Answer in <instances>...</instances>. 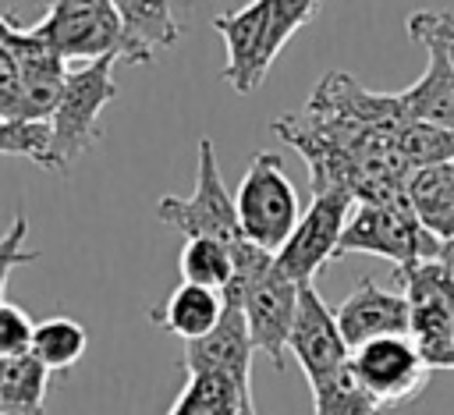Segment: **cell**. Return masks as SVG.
I'll return each mask as SVG.
<instances>
[{
	"label": "cell",
	"mask_w": 454,
	"mask_h": 415,
	"mask_svg": "<svg viewBox=\"0 0 454 415\" xmlns=\"http://www.w3.org/2000/svg\"><path fill=\"white\" fill-rule=\"evenodd\" d=\"M35 32L57 50L64 64L117 57L121 50V18L110 0H57L35 21Z\"/></svg>",
	"instance_id": "obj_8"
},
{
	"label": "cell",
	"mask_w": 454,
	"mask_h": 415,
	"mask_svg": "<svg viewBox=\"0 0 454 415\" xmlns=\"http://www.w3.org/2000/svg\"><path fill=\"white\" fill-rule=\"evenodd\" d=\"M114 60L103 57L92 64L67 67L60 103L50 117V156L46 170H67L82 153H89L99 142V114L117 99V82H114Z\"/></svg>",
	"instance_id": "obj_2"
},
{
	"label": "cell",
	"mask_w": 454,
	"mask_h": 415,
	"mask_svg": "<svg viewBox=\"0 0 454 415\" xmlns=\"http://www.w3.org/2000/svg\"><path fill=\"white\" fill-rule=\"evenodd\" d=\"M298 287L273 259V266L252 284V291L245 294V323L252 333L255 351H262L277 369L284 365V351H287V333L298 312Z\"/></svg>",
	"instance_id": "obj_13"
},
{
	"label": "cell",
	"mask_w": 454,
	"mask_h": 415,
	"mask_svg": "<svg viewBox=\"0 0 454 415\" xmlns=\"http://www.w3.org/2000/svg\"><path fill=\"white\" fill-rule=\"evenodd\" d=\"M156 216L167 227L181 231L188 241L192 238H209V241H220L227 248L241 241L234 195L227 192V184L220 177L213 138H199V167H195V188H192V195L188 199L163 195L156 202Z\"/></svg>",
	"instance_id": "obj_5"
},
{
	"label": "cell",
	"mask_w": 454,
	"mask_h": 415,
	"mask_svg": "<svg viewBox=\"0 0 454 415\" xmlns=\"http://www.w3.org/2000/svg\"><path fill=\"white\" fill-rule=\"evenodd\" d=\"M348 369L380 408H397L411 401L429 383V372H433L411 337L369 341L351 351Z\"/></svg>",
	"instance_id": "obj_9"
},
{
	"label": "cell",
	"mask_w": 454,
	"mask_h": 415,
	"mask_svg": "<svg viewBox=\"0 0 454 415\" xmlns=\"http://www.w3.org/2000/svg\"><path fill=\"white\" fill-rule=\"evenodd\" d=\"M0 153L4 156H28L32 163L46 167L50 124H28V121H4L0 117Z\"/></svg>",
	"instance_id": "obj_26"
},
{
	"label": "cell",
	"mask_w": 454,
	"mask_h": 415,
	"mask_svg": "<svg viewBox=\"0 0 454 415\" xmlns=\"http://www.w3.org/2000/svg\"><path fill=\"white\" fill-rule=\"evenodd\" d=\"M408 206L436 241H454V167L411 170Z\"/></svg>",
	"instance_id": "obj_19"
},
{
	"label": "cell",
	"mask_w": 454,
	"mask_h": 415,
	"mask_svg": "<svg viewBox=\"0 0 454 415\" xmlns=\"http://www.w3.org/2000/svg\"><path fill=\"white\" fill-rule=\"evenodd\" d=\"M450 167H454V163H450Z\"/></svg>",
	"instance_id": "obj_34"
},
{
	"label": "cell",
	"mask_w": 454,
	"mask_h": 415,
	"mask_svg": "<svg viewBox=\"0 0 454 415\" xmlns=\"http://www.w3.org/2000/svg\"><path fill=\"white\" fill-rule=\"evenodd\" d=\"M351 195L344 192H323L312 195V206L298 216L291 238L284 241V248L273 255L277 266L294 280V284H312L316 273L326 266V259L337 255L340 234H344V220L351 209Z\"/></svg>",
	"instance_id": "obj_10"
},
{
	"label": "cell",
	"mask_w": 454,
	"mask_h": 415,
	"mask_svg": "<svg viewBox=\"0 0 454 415\" xmlns=\"http://www.w3.org/2000/svg\"><path fill=\"white\" fill-rule=\"evenodd\" d=\"M117 18H121V50L117 60L128 64H153L160 50L174 46L181 39V25L163 0H117Z\"/></svg>",
	"instance_id": "obj_16"
},
{
	"label": "cell",
	"mask_w": 454,
	"mask_h": 415,
	"mask_svg": "<svg viewBox=\"0 0 454 415\" xmlns=\"http://www.w3.org/2000/svg\"><path fill=\"white\" fill-rule=\"evenodd\" d=\"M89 348V333L78 319L71 316H50L43 323H35L32 330V358L46 369V372H67Z\"/></svg>",
	"instance_id": "obj_21"
},
{
	"label": "cell",
	"mask_w": 454,
	"mask_h": 415,
	"mask_svg": "<svg viewBox=\"0 0 454 415\" xmlns=\"http://www.w3.org/2000/svg\"><path fill=\"white\" fill-rule=\"evenodd\" d=\"M305 110L337 117V121H351L362 128H380V131H401L408 124L397 92H372L344 71H326L319 78V85L312 89Z\"/></svg>",
	"instance_id": "obj_14"
},
{
	"label": "cell",
	"mask_w": 454,
	"mask_h": 415,
	"mask_svg": "<svg viewBox=\"0 0 454 415\" xmlns=\"http://www.w3.org/2000/svg\"><path fill=\"white\" fill-rule=\"evenodd\" d=\"M0 245H4V234H0Z\"/></svg>",
	"instance_id": "obj_33"
},
{
	"label": "cell",
	"mask_w": 454,
	"mask_h": 415,
	"mask_svg": "<svg viewBox=\"0 0 454 415\" xmlns=\"http://www.w3.org/2000/svg\"><path fill=\"white\" fill-rule=\"evenodd\" d=\"M408 121H429L440 128H454V67L440 50L426 46V71L397 92Z\"/></svg>",
	"instance_id": "obj_17"
},
{
	"label": "cell",
	"mask_w": 454,
	"mask_h": 415,
	"mask_svg": "<svg viewBox=\"0 0 454 415\" xmlns=\"http://www.w3.org/2000/svg\"><path fill=\"white\" fill-rule=\"evenodd\" d=\"M287 351L301 365L309 387L344 372L351 362V348L344 344L340 326L333 319V309L323 301L316 284L298 287V312H294V323L287 333Z\"/></svg>",
	"instance_id": "obj_11"
},
{
	"label": "cell",
	"mask_w": 454,
	"mask_h": 415,
	"mask_svg": "<svg viewBox=\"0 0 454 415\" xmlns=\"http://www.w3.org/2000/svg\"><path fill=\"white\" fill-rule=\"evenodd\" d=\"M167 415H255V411L241 401V394L227 380L195 372L184 380V387Z\"/></svg>",
	"instance_id": "obj_22"
},
{
	"label": "cell",
	"mask_w": 454,
	"mask_h": 415,
	"mask_svg": "<svg viewBox=\"0 0 454 415\" xmlns=\"http://www.w3.org/2000/svg\"><path fill=\"white\" fill-rule=\"evenodd\" d=\"M443 369H454V344H450V355H447V365Z\"/></svg>",
	"instance_id": "obj_32"
},
{
	"label": "cell",
	"mask_w": 454,
	"mask_h": 415,
	"mask_svg": "<svg viewBox=\"0 0 454 415\" xmlns=\"http://www.w3.org/2000/svg\"><path fill=\"white\" fill-rule=\"evenodd\" d=\"M333 319L340 326L344 344L355 351L380 337H408V301L401 291H387L372 280H362L337 309Z\"/></svg>",
	"instance_id": "obj_15"
},
{
	"label": "cell",
	"mask_w": 454,
	"mask_h": 415,
	"mask_svg": "<svg viewBox=\"0 0 454 415\" xmlns=\"http://www.w3.org/2000/svg\"><path fill=\"white\" fill-rule=\"evenodd\" d=\"M369 252L390 259L394 266L426 262L440 255V241L419 223L411 206H358L355 216L344 223L337 255Z\"/></svg>",
	"instance_id": "obj_6"
},
{
	"label": "cell",
	"mask_w": 454,
	"mask_h": 415,
	"mask_svg": "<svg viewBox=\"0 0 454 415\" xmlns=\"http://www.w3.org/2000/svg\"><path fill=\"white\" fill-rule=\"evenodd\" d=\"M181 284H192V287H206V291H223L227 280H231V248L220 245V241H209V238H192L184 241L181 248Z\"/></svg>",
	"instance_id": "obj_24"
},
{
	"label": "cell",
	"mask_w": 454,
	"mask_h": 415,
	"mask_svg": "<svg viewBox=\"0 0 454 415\" xmlns=\"http://www.w3.org/2000/svg\"><path fill=\"white\" fill-rule=\"evenodd\" d=\"M252 355H255V344H252L245 312L223 305L220 323H216L202 341L184 344L181 365H184L188 376L206 372V376L227 380V383L241 394V401L255 411V397H252Z\"/></svg>",
	"instance_id": "obj_12"
},
{
	"label": "cell",
	"mask_w": 454,
	"mask_h": 415,
	"mask_svg": "<svg viewBox=\"0 0 454 415\" xmlns=\"http://www.w3.org/2000/svg\"><path fill=\"white\" fill-rule=\"evenodd\" d=\"M234 209H238V227L245 241L273 255L284 248L301 213H298V192L284 170L280 153L259 149L248 160V170L234 195Z\"/></svg>",
	"instance_id": "obj_3"
},
{
	"label": "cell",
	"mask_w": 454,
	"mask_h": 415,
	"mask_svg": "<svg viewBox=\"0 0 454 415\" xmlns=\"http://www.w3.org/2000/svg\"><path fill=\"white\" fill-rule=\"evenodd\" d=\"M25 241H28V216H25V213H14L11 227L4 231V245H0V305L7 301L4 294H7V277H11V270L21 266V262H35V259H39V252L28 248Z\"/></svg>",
	"instance_id": "obj_28"
},
{
	"label": "cell",
	"mask_w": 454,
	"mask_h": 415,
	"mask_svg": "<svg viewBox=\"0 0 454 415\" xmlns=\"http://www.w3.org/2000/svg\"><path fill=\"white\" fill-rule=\"evenodd\" d=\"M440 262H443V270L450 273V280H454V241H440V255H436Z\"/></svg>",
	"instance_id": "obj_31"
},
{
	"label": "cell",
	"mask_w": 454,
	"mask_h": 415,
	"mask_svg": "<svg viewBox=\"0 0 454 415\" xmlns=\"http://www.w3.org/2000/svg\"><path fill=\"white\" fill-rule=\"evenodd\" d=\"M316 14H319V4L312 0H252V4H241L238 11L216 14L213 28L227 46L223 82L238 96L255 92L266 82L277 53Z\"/></svg>",
	"instance_id": "obj_1"
},
{
	"label": "cell",
	"mask_w": 454,
	"mask_h": 415,
	"mask_svg": "<svg viewBox=\"0 0 454 415\" xmlns=\"http://www.w3.org/2000/svg\"><path fill=\"white\" fill-rule=\"evenodd\" d=\"M14 106H18V64L0 43V117L14 121Z\"/></svg>",
	"instance_id": "obj_30"
},
{
	"label": "cell",
	"mask_w": 454,
	"mask_h": 415,
	"mask_svg": "<svg viewBox=\"0 0 454 415\" xmlns=\"http://www.w3.org/2000/svg\"><path fill=\"white\" fill-rule=\"evenodd\" d=\"M312 390V415H380L383 408L358 387L351 369L319 380L309 387Z\"/></svg>",
	"instance_id": "obj_25"
},
{
	"label": "cell",
	"mask_w": 454,
	"mask_h": 415,
	"mask_svg": "<svg viewBox=\"0 0 454 415\" xmlns=\"http://www.w3.org/2000/svg\"><path fill=\"white\" fill-rule=\"evenodd\" d=\"M32 330H35V323L28 319V312L4 301L0 305V362L28 355L32 351Z\"/></svg>",
	"instance_id": "obj_29"
},
{
	"label": "cell",
	"mask_w": 454,
	"mask_h": 415,
	"mask_svg": "<svg viewBox=\"0 0 454 415\" xmlns=\"http://www.w3.org/2000/svg\"><path fill=\"white\" fill-rule=\"evenodd\" d=\"M394 280L408 301V337L429 362L443 369L454 344V280L440 259L394 266Z\"/></svg>",
	"instance_id": "obj_4"
},
{
	"label": "cell",
	"mask_w": 454,
	"mask_h": 415,
	"mask_svg": "<svg viewBox=\"0 0 454 415\" xmlns=\"http://www.w3.org/2000/svg\"><path fill=\"white\" fill-rule=\"evenodd\" d=\"M46 387L50 372L32 355L0 362V415H43Z\"/></svg>",
	"instance_id": "obj_20"
},
{
	"label": "cell",
	"mask_w": 454,
	"mask_h": 415,
	"mask_svg": "<svg viewBox=\"0 0 454 415\" xmlns=\"http://www.w3.org/2000/svg\"><path fill=\"white\" fill-rule=\"evenodd\" d=\"M0 43L7 46V53L18 64V106H14V121H28V124H50L60 92H64V78H67V64L57 57V50L32 28H18L4 11H0Z\"/></svg>",
	"instance_id": "obj_7"
},
{
	"label": "cell",
	"mask_w": 454,
	"mask_h": 415,
	"mask_svg": "<svg viewBox=\"0 0 454 415\" xmlns=\"http://www.w3.org/2000/svg\"><path fill=\"white\" fill-rule=\"evenodd\" d=\"M397 153L411 170L450 167L454 163V128H440L429 121H408L397 131Z\"/></svg>",
	"instance_id": "obj_23"
},
{
	"label": "cell",
	"mask_w": 454,
	"mask_h": 415,
	"mask_svg": "<svg viewBox=\"0 0 454 415\" xmlns=\"http://www.w3.org/2000/svg\"><path fill=\"white\" fill-rule=\"evenodd\" d=\"M220 316H223V298H220L216 291L192 287V284H177V287L149 312V319H153L160 330L181 337L184 344L202 341V337L220 323Z\"/></svg>",
	"instance_id": "obj_18"
},
{
	"label": "cell",
	"mask_w": 454,
	"mask_h": 415,
	"mask_svg": "<svg viewBox=\"0 0 454 415\" xmlns=\"http://www.w3.org/2000/svg\"><path fill=\"white\" fill-rule=\"evenodd\" d=\"M408 35L429 50H440L454 67V11H419L408 18Z\"/></svg>",
	"instance_id": "obj_27"
}]
</instances>
